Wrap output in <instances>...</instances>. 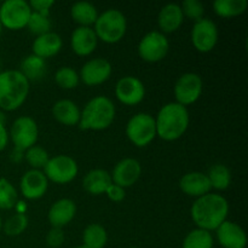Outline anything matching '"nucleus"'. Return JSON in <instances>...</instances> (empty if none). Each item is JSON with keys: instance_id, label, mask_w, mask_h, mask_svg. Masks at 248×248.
<instances>
[{"instance_id": "nucleus-33", "label": "nucleus", "mask_w": 248, "mask_h": 248, "mask_svg": "<svg viewBox=\"0 0 248 248\" xmlns=\"http://www.w3.org/2000/svg\"><path fill=\"white\" fill-rule=\"evenodd\" d=\"M55 81L61 89L73 90L78 87L80 82L79 74L70 67H62L56 72Z\"/></svg>"}, {"instance_id": "nucleus-20", "label": "nucleus", "mask_w": 248, "mask_h": 248, "mask_svg": "<svg viewBox=\"0 0 248 248\" xmlns=\"http://www.w3.org/2000/svg\"><path fill=\"white\" fill-rule=\"evenodd\" d=\"M179 188L186 195L201 198L211 191V184L206 173L202 172H189L179 181Z\"/></svg>"}, {"instance_id": "nucleus-16", "label": "nucleus", "mask_w": 248, "mask_h": 248, "mask_svg": "<svg viewBox=\"0 0 248 248\" xmlns=\"http://www.w3.org/2000/svg\"><path fill=\"white\" fill-rule=\"evenodd\" d=\"M48 188V181L40 170H29L22 176L19 189L22 195L28 200H38L43 198Z\"/></svg>"}, {"instance_id": "nucleus-14", "label": "nucleus", "mask_w": 248, "mask_h": 248, "mask_svg": "<svg viewBox=\"0 0 248 248\" xmlns=\"http://www.w3.org/2000/svg\"><path fill=\"white\" fill-rule=\"evenodd\" d=\"M115 96L125 106H137L144 99V84L136 77H124L116 82Z\"/></svg>"}, {"instance_id": "nucleus-4", "label": "nucleus", "mask_w": 248, "mask_h": 248, "mask_svg": "<svg viewBox=\"0 0 248 248\" xmlns=\"http://www.w3.org/2000/svg\"><path fill=\"white\" fill-rule=\"evenodd\" d=\"M115 113V106L110 98L96 96L90 99L81 110L79 126L81 130H106L113 124Z\"/></svg>"}, {"instance_id": "nucleus-7", "label": "nucleus", "mask_w": 248, "mask_h": 248, "mask_svg": "<svg viewBox=\"0 0 248 248\" xmlns=\"http://www.w3.org/2000/svg\"><path fill=\"white\" fill-rule=\"evenodd\" d=\"M31 14V6L24 0H6L0 5V22L10 31L26 28Z\"/></svg>"}, {"instance_id": "nucleus-5", "label": "nucleus", "mask_w": 248, "mask_h": 248, "mask_svg": "<svg viewBox=\"0 0 248 248\" xmlns=\"http://www.w3.org/2000/svg\"><path fill=\"white\" fill-rule=\"evenodd\" d=\"M93 26L97 38L107 44L119 43L127 31L125 15L118 9H109L102 15H98Z\"/></svg>"}, {"instance_id": "nucleus-37", "label": "nucleus", "mask_w": 248, "mask_h": 248, "mask_svg": "<svg viewBox=\"0 0 248 248\" xmlns=\"http://www.w3.org/2000/svg\"><path fill=\"white\" fill-rule=\"evenodd\" d=\"M64 232L61 228H51L46 235V244L52 248H58L64 242Z\"/></svg>"}, {"instance_id": "nucleus-34", "label": "nucleus", "mask_w": 248, "mask_h": 248, "mask_svg": "<svg viewBox=\"0 0 248 248\" xmlns=\"http://www.w3.org/2000/svg\"><path fill=\"white\" fill-rule=\"evenodd\" d=\"M24 159L33 170L44 169L50 160L48 153L40 145H33L24 152Z\"/></svg>"}, {"instance_id": "nucleus-10", "label": "nucleus", "mask_w": 248, "mask_h": 248, "mask_svg": "<svg viewBox=\"0 0 248 248\" xmlns=\"http://www.w3.org/2000/svg\"><path fill=\"white\" fill-rule=\"evenodd\" d=\"M202 79L196 73H186L181 75L174 85V97L177 103L188 107L195 103L202 93Z\"/></svg>"}, {"instance_id": "nucleus-41", "label": "nucleus", "mask_w": 248, "mask_h": 248, "mask_svg": "<svg viewBox=\"0 0 248 248\" xmlns=\"http://www.w3.org/2000/svg\"><path fill=\"white\" fill-rule=\"evenodd\" d=\"M7 143H9V132H7L5 125L0 124V152L6 148Z\"/></svg>"}, {"instance_id": "nucleus-6", "label": "nucleus", "mask_w": 248, "mask_h": 248, "mask_svg": "<svg viewBox=\"0 0 248 248\" xmlns=\"http://www.w3.org/2000/svg\"><path fill=\"white\" fill-rule=\"evenodd\" d=\"M126 136L136 147H147L156 137V124L150 114L138 113L128 120Z\"/></svg>"}, {"instance_id": "nucleus-38", "label": "nucleus", "mask_w": 248, "mask_h": 248, "mask_svg": "<svg viewBox=\"0 0 248 248\" xmlns=\"http://www.w3.org/2000/svg\"><path fill=\"white\" fill-rule=\"evenodd\" d=\"M28 4L33 12H38V14L44 15V16H48L50 9L55 5V1H52V0H31Z\"/></svg>"}, {"instance_id": "nucleus-25", "label": "nucleus", "mask_w": 248, "mask_h": 248, "mask_svg": "<svg viewBox=\"0 0 248 248\" xmlns=\"http://www.w3.org/2000/svg\"><path fill=\"white\" fill-rule=\"evenodd\" d=\"M70 16L74 19V22L80 24V27H91L92 24L96 23L98 18V11L91 2L79 1L75 2L72 6Z\"/></svg>"}, {"instance_id": "nucleus-3", "label": "nucleus", "mask_w": 248, "mask_h": 248, "mask_svg": "<svg viewBox=\"0 0 248 248\" xmlns=\"http://www.w3.org/2000/svg\"><path fill=\"white\" fill-rule=\"evenodd\" d=\"M29 93V81L19 70L0 73V109L12 111L26 102Z\"/></svg>"}, {"instance_id": "nucleus-9", "label": "nucleus", "mask_w": 248, "mask_h": 248, "mask_svg": "<svg viewBox=\"0 0 248 248\" xmlns=\"http://www.w3.org/2000/svg\"><path fill=\"white\" fill-rule=\"evenodd\" d=\"M169 50V39L164 33L157 31L145 34L138 44V55L143 61L149 63H156L164 60Z\"/></svg>"}, {"instance_id": "nucleus-29", "label": "nucleus", "mask_w": 248, "mask_h": 248, "mask_svg": "<svg viewBox=\"0 0 248 248\" xmlns=\"http://www.w3.org/2000/svg\"><path fill=\"white\" fill-rule=\"evenodd\" d=\"M206 176L210 181L211 188H215L217 190H225L229 188L232 183V172L223 164L212 165Z\"/></svg>"}, {"instance_id": "nucleus-26", "label": "nucleus", "mask_w": 248, "mask_h": 248, "mask_svg": "<svg viewBox=\"0 0 248 248\" xmlns=\"http://www.w3.org/2000/svg\"><path fill=\"white\" fill-rule=\"evenodd\" d=\"M19 72L26 77L28 81H38L45 75L46 62L43 58L35 55H29L21 62V70Z\"/></svg>"}, {"instance_id": "nucleus-43", "label": "nucleus", "mask_w": 248, "mask_h": 248, "mask_svg": "<svg viewBox=\"0 0 248 248\" xmlns=\"http://www.w3.org/2000/svg\"><path fill=\"white\" fill-rule=\"evenodd\" d=\"M2 29H4V27H2L1 22H0V36H1V34H2Z\"/></svg>"}, {"instance_id": "nucleus-15", "label": "nucleus", "mask_w": 248, "mask_h": 248, "mask_svg": "<svg viewBox=\"0 0 248 248\" xmlns=\"http://www.w3.org/2000/svg\"><path fill=\"white\" fill-rule=\"evenodd\" d=\"M140 174H142V166L140 161L132 157H126L120 160L114 166L110 176L114 184L125 189L132 186L140 179Z\"/></svg>"}, {"instance_id": "nucleus-46", "label": "nucleus", "mask_w": 248, "mask_h": 248, "mask_svg": "<svg viewBox=\"0 0 248 248\" xmlns=\"http://www.w3.org/2000/svg\"><path fill=\"white\" fill-rule=\"evenodd\" d=\"M130 248H138V247H130Z\"/></svg>"}, {"instance_id": "nucleus-45", "label": "nucleus", "mask_w": 248, "mask_h": 248, "mask_svg": "<svg viewBox=\"0 0 248 248\" xmlns=\"http://www.w3.org/2000/svg\"><path fill=\"white\" fill-rule=\"evenodd\" d=\"M74 248H87V247H85L84 245H81V246H77V247H74Z\"/></svg>"}, {"instance_id": "nucleus-30", "label": "nucleus", "mask_w": 248, "mask_h": 248, "mask_svg": "<svg viewBox=\"0 0 248 248\" xmlns=\"http://www.w3.org/2000/svg\"><path fill=\"white\" fill-rule=\"evenodd\" d=\"M213 236L203 229H194L184 239L182 248H213Z\"/></svg>"}, {"instance_id": "nucleus-32", "label": "nucleus", "mask_w": 248, "mask_h": 248, "mask_svg": "<svg viewBox=\"0 0 248 248\" xmlns=\"http://www.w3.org/2000/svg\"><path fill=\"white\" fill-rule=\"evenodd\" d=\"M28 227V217L26 213H15L12 217L5 223H2V228L7 236H18Z\"/></svg>"}, {"instance_id": "nucleus-11", "label": "nucleus", "mask_w": 248, "mask_h": 248, "mask_svg": "<svg viewBox=\"0 0 248 248\" xmlns=\"http://www.w3.org/2000/svg\"><path fill=\"white\" fill-rule=\"evenodd\" d=\"M38 136L39 130L36 121L31 116H21L12 124L9 137H11L15 147L26 152L27 149L35 145Z\"/></svg>"}, {"instance_id": "nucleus-35", "label": "nucleus", "mask_w": 248, "mask_h": 248, "mask_svg": "<svg viewBox=\"0 0 248 248\" xmlns=\"http://www.w3.org/2000/svg\"><path fill=\"white\" fill-rule=\"evenodd\" d=\"M51 26H52V24H51L50 17L44 16V15L33 11H31V17H29L28 23H27V28L29 29V31L36 36L50 33Z\"/></svg>"}, {"instance_id": "nucleus-2", "label": "nucleus", "mask_w": 248, "mask_h": 248, "mask_svg": "<svg viewBox=\"0 0 248 248\" xmlns=\"http://www.w3.org/2000/svg\"><path fill=\"white\" fill-rule=\"evenodd\" d=\"M189 121L190 116L186 107L181 106L177 102L165 104L155 119L156 135L166 142L178 140L188 130Z\"/></svg>"}, {"instance_id": "nucleus-13", "label": "nucleus", "mask_w": 248, "mask_h": 248, "mask_svg": "<svg viewBox=\"0 0 248 248\" xmlns=\"http://www.w3.org/2000/svg\"><path fill=\"white\" fill-rule=\"evenodd\" d=\"M113 73L110 62L106 58H93L82 65L80 70V80L87 86H97L109 80Z\"/></svg>"}, {"instance_id": "nucleus-17", "label": "nucleus", "mask_w": 248, "mask_h": 248, "mask_svg": "<svg viewBox=\"0 0 248 248\" xmlns=\"http://www.w3.org/2000/svg\"><path fill=\"white\" fill-rule=\"evenodd\" d=\"M98 38L91 27H78L70 36V46L75 55L86 57L97 47Z\"/></svg>"}, {"instance_id": "nucleus-21", "label": "nucleus", "mask_w": 248, "mask_h": 248, "mask_svg": "<svg viewBox=\"0 0 248 248\" xmlns=\"http://www.w3.org/2000/svg\"><path fill=\"white\" fill-rule=\"evenodd\" d=\"M62 38L57 33L50 31V33H46L44 35L36 36L35 40L33 41L31 50H33V55L46 60V58L57 55L62 48Z\"/></svg>"}, {"instance_id": "nucleus-1", "label": "nucleus", "mask_w": 248, "mask_h": 248, "mask_svg": "<svg viewBox=\"0 0 248 248\" xmlns=\"http://www.w3.org/2000/svg\"><path fill=\"white\" fill-rule=\"evenodd\" d=\"M191 218L199 229L213 232L227 220L229 202L219 194H206L198 198L191 206Z\"/></svg>"}, {"instance_id": "nucleus-19", "label": "nucleus", "mask_w": 248, "mask_h": 248, "mask_svg": "<svg viewBox=\"0 0 248 248\" xmlns=\"http://www.w3.org/2000/svg\"><path fill=\"white\" fill-rule=\"evenodd\" d=\"M77 215V205L70 199L57 200L50 207L47 213L48 222L52 228H61L69 224Z\"/></svg>"}, {"instance_id": "nucleus-44", "label": "nucleus", "mask_w": 248, "mask_h": 248, "mask_svg": "<svg viewBox=\"0 0 248 248\" xmlns=\"http://www.w3.org/2000/svg\"><path fill=\"white\" fill-rule=\"evenodd\" d=\"M1 228H2V220H1V217H0V232H1Z\"/></svg>"}, {"instance_id": "nucleus-36", "label": "nucleus", "mask_w": 248, "mask_h": 248, "mask_svg": "<svg viewBox=\"0 0 248 248\" xmlns=\"http://www.w3.org/2000/svg\"><path fill=\"white\" fill-rule=\"evenodd\" d=\"M181 9L183 16L191 21L198 22L199 19L203 18L202 16L205 14V7H203L202 2H200L199 0H184L181 5Z\"/></svg>"}, {"instance_id": "nucleus-23", "label": "nucleus", "mask_w": 248, "mask_h": 248, "mask_svg": "<svg viewBox=\"0 0 248 248\" xmlns=\"http://www.w3.org/2000/svg\"><path fill=\"white\" fill-rule=\"evenodd\" d=\"M113 184L111 176L108 171L101 169L91 170L85 174L82 179V188L91 195H102L106 194L107 189Z\"/></svg>"}, {"instance_id": "nucleus-8", "label": "nucleus", "mask_w": 248, "mask_h": 248, "mask_svg": "<svg viewBox=\"0 0 248 248\" xmlns=\"http://www.w3.org/2000/svg\"><path fill=\"white\" fill-rule=\"evenodd\" d=\"M79 167L77 161L68 155H57L51 157L44 167V174L47 181L56 184H67L74 181L78 176Z\"/></svg>"}, {"instance_id": "nucleus-27", "label": "nucleus", "mask_w": 248, "mask_h": 248, "mask_svg": "<svg viewBox=\"0 0 248 248\" xmlns=\"http://www.w3.org/2000/svg\"><path fill=\"white\" fill-rule=\"evenodd\" d=\"M248 7L247 0H216L213 2V10L216 15L224 18L240 16Z\"/></svg>"}, {"instance_id": "nucleus-18", "label": "nucleus", "mask_w": 248, "mask_h": 248, "mask_svg": "<svg viewBox=\"0 0 248 248\" xmlns=\"http://www.w3.org/2000/svg\"><path fill=\"white\" fill-rule=\"evenodd\" d=\"M217 239L223 248H245L247 235L239 224L225 220L217 230Z\"/></svg>"}, {"instance_id": "nucleus-31", "label": "nucleus", "mask_w": 248, "mask_h": 248, "mask_svg": "<svg viewBox=\"0 0 248 248\" xmlns=\"http://www.w3.org/2000/svg\"><path fill=\"white\" fill-rule=\"evenodd\" d=\"M18 202L16 188L6 178H0V210L9 211Z\"/></svg>"}, {"instance_id": "nucleus-39", "label": "nucleus", "mask_w": 248, "mask_h": 248, "mask_svg": "<svg viewBox=\"0 0 248 248\" xmlns=\"http://www.w3.org/2000/svg\"><path fill=\"white\" fill-rule=\"evenodd\" d=\"M106 195L108 196V199L113 202H120L125 199L126 193H125V189L121 188V186H116V184H110L108 189L106 191Z\"/></svg>"}, {"instance_id": "nucleus-40", "label": "nucleus", "mask_w": 248, "mask_h": 248, "mask_svg": "<svg viewBox=\"0 0 248 248\" xmlns=\"http://www.w3.org/2000/svg\"><path fill=\"white\" fill-rule=\"evenodd\" d=\"M23 159H24V150L14 147L12 152L10 153V160H11L14 164H19Z\"/></svg>"}, {"instance_id": "nucleus-28", "label": "nucleus", "mask_w": 248, "mask_h": 248, "mask_svg": "<svg viewBox=\"0 0 248 248\" xmlns=\"http://www.w3.org/2000/svg\"><path fill=\"white\" fill-rule=\"evenodd\" d=\"M84 246L87 248H104L108 242V234L103 225L92 223L82 232Z\"/></svg>"}, {"instance_id": "nucleus-12", "label": "nucleus", "mask_w": 248, "mask_h": 248, "mask_svg": "<svg viewBox=\"0 0 248 248\" xmlns=\"http://www.w3.org/2000/svg\"><path fill=\"white\" fill-rule=\"evenodd\" d=\"M191 43L200 52H210L218 43V28L213 21L201 18L195 22L191 29Z\"/></svg>"}, {"instance_id": "nucleus-42", "label": "nucleus", "mask_w": 248, "mask_h": 248, "mask_svg": "<svg viewBox=\"0 0 248 248\" xmlns=\"http://www.w3.org/2000/svg\"><path fill=\"white\" fill-rule=\"evenodd\" d=\"M5 121H6V116H5V113L2 110H0V124H1V125H5Z\"/></svg>"}, {"instance_id": "nucleus-22", "label": "nucleus", "mask_w": 248, "mask_h": 248, "mask_svg": "<svg viewBox=\"0 0 248 248\" xmlns=\"http://www.w3.org/2000/svg\"><path fill=\"white\" fill-rule=\"evenodd\" d=\"M183 21L184 16L181 5L174 4V2L165 5L157 15V24L164 33H173L178 31L183 24Z\"/></svg>"}, {"instance_id": "nucleus-24", "label": "nucleus", "mask_w": 248, "mask_h": 248, "mask_svg": "<svg viewBox=\"0 0 248 248\" xmlns=\"http://www.w3.org/2000/svg\"><path fill=\"white\" fill-rule=\"evenodd\" d=\"M52 115L62 125L75 126L79 125L81 110L78 104L70 99H60L53 104Z\"/></svg>"}]
</instances>
